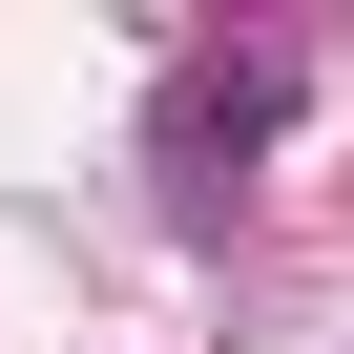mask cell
<instances>
[{
  "label": "cell",
  "mask_w": 354,
  "mask_h": 354,
  "mask_svg": "<svg viewBox=\"0 0 354 354\" xmlns=\"http://www.w3.org/2000/svg\"><path fill=\"white\" fill-rule=\"evenodd\" d=\"M292 104H313V63H292V42H188V63H167V104H146V167H167V209L209 230L250 167L292 146Z\"/></svg>",
  "instance_id": "cell-1"
}]
</instances>
